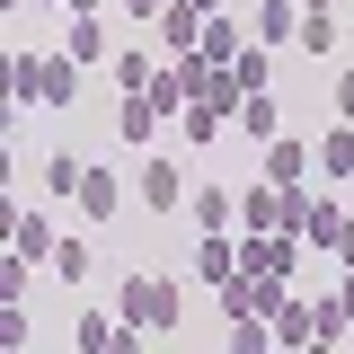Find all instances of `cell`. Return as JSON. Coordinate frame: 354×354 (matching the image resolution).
Returning <instances> with one entry per match:
<instances>
[{"label": "cell", "mask_w": 354, "mask_h": 354, "mask_svg": "<svg viewBox=\"0 0 354 354\" xmlns=\"http://www.w3.org/2000/svg\"><path fill=\"white\" fill-rule=\"evenodd\" d=\"M115 310H124L142 337H177V319H186V283H177V274H124V283H115Z\"/></svg>", "instance_id": "6da1fadb"}, {"label": "cell", "mask_w": 354, "mask_h": 354, "mask_svg": "<svg viewBox=\"0 0 354 354\" xmlns=\"http://www.w3.org/2000/svg\"><path fill=\"white\" fill-rule=\"evenodd\" d=\"M283 230H292L301 248H337V230H346V213H337L328 195H310V186H283Z\"/></svg>", "instance_id": "7a4b0ae2"}, {"label": "cell", "mask_w": 354, "mask_h": 354, "mask_svg": "<svg viewBox=\"0 0 354 354\" xmlns=\"http://www.w3.org/2000/svg\"><path fill=\"white\" fill-rule=\"evenodd\" d=\"M283 301H292V283H283V274H248V266H239V274L221 283V319H274Z\"/></svg>", "instance_id": "3957f363"}, {"label": "cell", "mask_w": 354, "mask_h": 354, "mask_svg": "<svg viewBox=\"0 0 354 354\" xmlns=\"http://www.w3.org/2000/svg\"><path fill=\"white\" fill-rule=\"evenodd\" d=\"M239 266L292 283V274H301V239H292V230H248V239H239Z\"/></svg>", "instance_id": "277c9868"}, {"label": "cell", "mask_w": 354, "mask_h": 354, "mask_svg": "<svg viewBox=\"0 0 354 354\" xmlns=\"http://www.w3.org/2000/svg\"><path fill=\"white\" fill-rule=\"evenodd\" d=\"M186 274L221 292V283L239 274V239H230V230H195V248H186Z\"/></svg>", "instance_id": "5b68a950"}, {"label": "cell", "mask_w": 354, "mask_h": 354, "mask_svg": "<svg viewBox=\"0 0 354 354\" xmlns=\"http://www.w3.org/2000/svg\"><path fill=\"white\" fill-rule=\"evenodd\" d=\"M310 169H319V151H310V142H292V133L257 142V177H274V186H310Z\"/></svg>", "instance_id": "8992f818"}, {"label": "cell", "mask_w": 354, "mask_h": 354, "mask_svg": "<svg viewBox=\"0 0 354 354\" xmlns=\"http://www.w3.org/2000/svg\"><path fill=\"white\" fill-rule=\"evenodd\" d=\"M71 346H80V354H124V346H142V328H133L124 310H115V319H106V310H88L80 328H71Z\"/></svg>", "instance_id": "52a82bcc"}, {"label": "cell", "mask_w": 354, "mask_h": 354, "mask_svg": "<svg viewBox=\"0 0 354 354\" xmlns=\"http://www.w3.org/2000/svg\"><path fill=\"white\" fill-rule=\"evenodd\" d=\"M301 18H310L301 0H248V36H257V44H292Z\"/></svg>", "instance_id": "ba28073f"}, {"label": "cell", "mask_w": 354, "mask_h": 354, "mask_svg": "<svg viewBox=\"0 0 354 354\" xmlns=\"http://www.w3.org/2000/svg\"><path fill=\"white\" fill-rule=\"evenodd\" d=\"M151 36H160V53H195V44H204V9H195V0H169V9L151 18Z\"/></svg>", "instance_id": "9c48e42d"}, {"label": "cell", "mask_w": 354, "mask_h": 354, "mask_svg": "<svg viewBox=\"0 0 354 354\" xmlns=\"http://www.w3.org/2000/svg\"><path fill=\"white\" fill-rule=\"evenodd\" d=\"M142 204H151V213H177V204H186V195H195V186H186V177H177V160H142Z\"/></svg>", "instance_id": "30bf717a"}, {"label": "cell", "mask_w": 354, "mask_h": 354, "mask_svg": "<svg viewBox=\"0 0 354 354\" xmlns=\"http://www.w3.org/2000/svg\"><path fill=\"white\" fill-rule=\"evenodd\" d=\"M239 230H283V186L274 177H248L239 186Z\"/></svg>", "instance_id": "8fae6325"}, {"label": "cell", "mask_w": 354, "mask_h": 354, "mask_svg": "<svg viewBox=\"0 0 354 354\" xmlns=\"http://www.w3.org/2000/svg\"><path fill=\"white\" fill-rule=\"evenodd\" d=\"M9 248H18V257H36V266H53V248H62V230H53L44 213H9Z\"/></svg>", "instance_id": "7c38bea8"}, {"label": "cell", "mask_w": 354, "mask_h": 354, "mask_svg": "<svg viewBox=\"0 0 354 354\" xmlns=\"http://www.w3.org/2000/svg\"><path fill=\"white\" fill-rule=\"evenodd\" d=\"M230 124L248 133V142H274V133H283V106H274V88H248V97H239V115H230Z\"/></svg>", "instance_id": "4fadbf2b"}, {"label": "cell", "mask_w": 354, "mask_h": 354, "mask_svg": "<svg viewBox=\"0 0 354 354\" xmlns=\"http://www.w3.org/2000/svg\"><path fill=\"white\" fill-rule=\"evenodd\" d=\"M9 106H44V53H9Z\"/></svg>", "instance_id": "5bb4252c"}, {"label": "cell", "mask_w": 354, "mask_h": 354, "mask_svg": "<svg viewBox=\"0 0 354 354\" xmlns=\"http://www.w3.org/2000/svg\"><path fill=\"white\" fill-rule=\"evenodd\" d=\"M186 213H195V230H230V221H239V195H230V186H195Z\"/></svg>", "instance_id": "9a60e30c"}, {"label": "cell", "mask_w": 354, "mask_h": 354, "mask_svg": "<svg viewBox=\"0 0 354 354\" xmlns=\"http://www.w3.org/2000/svg\"><path fill=\"white\" fill-rule=\"evenodd\" d=\"M62 53H71L80 71H97V62H106V18H71V27H62Z\"/></svg>", "instance_id": "2e32d148"}, {"label": "cell", "mask_w": 354, "mask_h": 354, "mask_svg": "<svg viewBox=\"0 0 354 354\" xmlns=\"http://www.w3.org/2000/svg\"><path fill=\"white\" fill-rule=\"evenodd\" d=\"M160 124H169V115H160V106H151L142 88H124V106H115V142H151Z\"/></svg>", "instance_id": "e0dca14e"}, {"label": "cell", "mask_w": 354, "mask_h": 354, "mask_svg": "<svg viewBox=\"0 0 354 354\" xmlns=\"http://www.w3.org/2000/svg\"><path fill=\"white\" fill-rule=\"evenodd\" d=\"M310 151H319V177H354V124H328Z\"/></svg>", "instance_id": "ac0fdd59"}, {"label": "cell", "mask_w": 354, "mask_h": 354, "mask_svg": "<svg viewBox=\"0 0 354 354\" xmlns=\"http://www.w3.org/2000/svg\"><path fill=\"white\" fill-rule=\"evenodd\" d=\"M292 44H301V53H319V62H328V53L346 44V27H337V9H310V18H301V36H292Z\"/></svg>", "instance_id": "d6986e66"}, {"label": "cell", "mask_w": 354, "mask_h": 354, "mask_svg": "<svg viewBox=\"0 0 354 354\" xmlns=\"http://www.w3.org/2000/svg\"><path fill=\"white\" fill-rule=\"evenodd\" d=\"M80 97V62L71 53H44V106H71Z\"/></svg>", "instance_id": "ffe728a7"}, {"label": "cell", "mask_w": 354, "mask_h": 354, "mask_svg": "<svg viewBox=\"0 0 354 354\" xmlns=\"http://www.w3.org/2000/svg\"><path fill=\"white\" fill-rule=\"evenodd\" d=\"M80 204H88V221H106L115 204H124V186H115L106 169H88V177H80Z\"/></svg>", "instance_id": "44dd1931"}, {"label": "cell", "mask_w": 354, "mask_h": 354, "mask_svg": "<svg viewBox=\"0 0 354 354\" xmlns=\"http://www.w3.org/2000/svg\"><path fill=\"white\" fill-rule=\"evenodd\" d=\"M177 124H186V142H221V124H230V106H213V97H195V106H186Z\"/></svg>", "instance_id": "7402d4cb"}, {"label": "cell", "mask_w": 354, "mask_h": 354, "mask_svg": "<svg viewBox=\"0 0 354 354\" xmlns=\"http://www.w3.org/2000/svg\"><path fill=\"white\" fill-rule=\"evenodd\" d=\"M53 274H62V283H88V274H97V248H88V239H62V248H53Z\"/></svg>", "instance_id": "603a6c76"}, {"label": "cell", "mask_w": 354, "mask_h": 354, "mask_svg": "<svg viewBox=\"0 0 354 354\" xmlns=\"http://www.w3.org/2000/svg\"><path fill=\"white\" fill-rule=\"evenodd\" d=\"M142 97H151V106H160V115H186V106H195V97H186V88H177V71H169V62H160V71H151V88H142Z\"/></svg>", "instance_id": "cb8c5ba5"}, {"label": "cell", "mask_w": 354, "mask_h": 354, "mask_svg": "<svg viewBox=\"0 0 354 354\" xmlns=\"http://www.w3.org/2000/svg\"><path fill=\"white\" fill-rule=\"evenodd\" d=\"M27 283H36V257L9 248V257H0V301H27Z\"/></svg>", "instance_id": "d4e9b609"}, {"label": "cell", "mask_w": 354, "mask_h": 354, "mask_svg": "<svg viewBox=\"0 0 354 354\" xmlns=\"http://www.w3.org/2000/svg\"><path fill=\"white\" fill-rule=\"evenodd\" d=\"M80 160H71V151H53V160H44V195H80Z\"/></svg>", "instance_id": "484cf974"}, {"label": "cell", "mask_w": 354, "mask_h": 354, "mask_svg": "<svg viewBox=\"0 0 354 354\" xmlns=\"http://www.w3.org/2000/svg\"><path fill=\"white\" fill-rule=\"evenodd\" d=\"M230 80H239V88H266V80H274V53H266V44H248V53L230 62Z\"/></svg>", "instance_id": "4316f807"}, {"label": "cell", "mask_w": 354, "mask_h": 354, "mask_svg": "<svg viewBox=\"0 0 354 354\" xmlns=\"http://www.w3.org/2000/svg\"><path fill=\"white\" fill-rule=\"evenodd\" d=\"M274 346V319H230V354H266Z\"/></svg>", "instance_id": "83f0119b"}, {"label": "cell", "mask_w": 354, "mask_h": 354, "mask_svg": "<svg viewBox=\"0 0 354 354\" xmlns=\"http://www.w3.org/2000/svg\"><path fill=\"white\" fill-rule=\"evenodd\" d=\"M151 71H160L151 53H115V88H151Z\"/></svg>", "instance_id": "f1b7e54d"}, {"label": "cell", "mask_w": 354, "mask_h": 354, "mask_svg": "<svg viewBox=\"0 0 354 354\" xmlns=\"http://www.w3.org/2000/svg\"><path fill=\"white\" fill-rule=\"evenodd\" d=\"M328 97H337L328 115H337V124H354V71H337V88H328Z\"/></svg>", "instance_id": "f546056e"}, {"label": "cell", "mask_w": 354, "mask_h": 354, "mask_svg": "<svg viewBox=\"0 0 354 354\" xmlns=\"http://www.w3.org/2000/svg\"><path fill=\"white\" fill-rule=\"evenodd\" d=\"M115 9H124V18H142V27H151V18H160L169 0H115Z\"/></svg>", "instance_id": "4dcf8cb0"}, {"label": "cell", "mask_w": 354, "mask_h": 354, "mask_svg": "<svg viewBox=\"0 0 354 354\" xmlns=\"http://www.w3.org/2000/svg\"><path fill=\"white\" fill-rule=\"evenodd\" d=\"M337 266H354V213H346V230H337V248H328Z\"/></svg>", "instance_id": "1f68e13d"}, {"label": "cell", "mask_w": 354, "mask_h": 354, "mask_svg": "<svg viewBox=\"0 0 354 354\" xmlns=\"http://www.w3.org/2000/svg\"><path fill=\"white\" fill-rule=\"evenodd\" d=\"M195 9H204V18H213V9H230V0H195Z\"/></svg>", "instance_id": "d6a6232c"}, {"label": "cell", "mask_w": 354, "mask_h": 354, "mask_svg": "<svg viewBox=\"0 0 354 354\" xmlns=\"http://www.w3.org/2000/svg\"><path fill=\"white\" fill-rule=\"evenodd\" d=\"M301 9H337V0H301Z\"/></svg>", "instance_id": "836d02e7"}, {"label": "cell", "mask_w": 354, "mask_h": 354, "mask_svg": "<svg viewBox=\"0 0 354 354\" xmlns=\"http://www.w3.org/2000/svg\"><path fill=\"white\" fill-rule=\"evenodd\" d=\"M0 9H18V0H0Z\"/></svg>", "instance_id": "e575fe53"}]
</instances>
